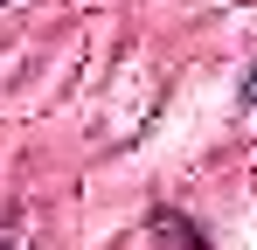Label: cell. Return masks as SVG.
<instances>
[{
    "instance_id": "cell-1",
    "label": "cell",
    "mask_w": 257,
    "mask_h": 250,
    "mask_svg": "<svg viewBox=\"0 0 257 250\" xmlns=\"http://www.w3.org/2000/svg\"><path fill=\"white\" fill-rule=\"evenodd\" d=\"M243 104H257V70H250V77H243Z\"/></svg>"
}]
</instances>
